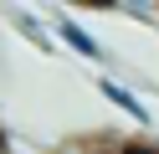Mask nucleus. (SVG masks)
Masks as SVG:
<instances>
[{"label": "nucleus", "instance_id": "nucleus-2", "mask_svg": "<svg viewBox=\"0 0 159 154\" xmlns=\"http://www.w3.org/2000/svg\"><path fill=\"white\" fill-rule=\"evenodd\" d=\"M98 92H103V98L113 103L118 113H128V118H134L139 128H154V113L144 108V98H139L134 87H123V82H113V77H98Z\"/></svg>", "mask_w": 159, "mask_h": 154}, {"label": "nucleus", "instance_id": "nucleus-1", "mask_svg": "<svg viewBox=\"0 0 159 154\" xmlns=\"http://www.w3.org/2000/svg\"><path fill=\"white\" fill-rule=\"evenodd\" d=\"M52 31H57V41H62L67 51H77V57H82V62H108V51H103V41H98V36H93V31H87V26H77L72 16H57V21H52Z\"/></svg>", "mask_w": 159, "mask_h": 154}, {"label": "nucleus", "instance_id": "nucleus-6", "mask_svg": "<svg viewBox=\"0 0 159 154\" xmlns=\"http://www.w3.org/2000/svg\"><path fill=\"white\" fill-rule=\"evenodd\" d=\"M0 154H5V149H0Z\"/></svg>", "mask_w": 159, "mask_h": 154}, {"label": "nucleus", "instance_id": "nucleus-4", "mask_svg": "<svg viewBox=\"0 0 159 154\" xmlns=\"http://www.w3.org/2000/svg\"><path fill=\"white\" fill-rule=\"evenodd\" d=\"M82 154H134V144H98V149H82Z\"/></svg>", "mask_w": 159, "mask_h": 154}, {"label": "nucleus", "instance_id": "nucleus-3", "mask_svg": "<svg viewBox=\"0 0 159 154\" xmlns=\"http://www.w3.org/2000/svg\"><path fill=\"white\" fill-rule=\"evenodd\" d=\"M11 21H16V31H21L31 46H41V51H52V31L41 26V21L31 16V10H11Z\"/></svg>", "mask_w": 159, "mask_h": 154}, {"label": "nucleus", "instance_id": "nucleus-5", "mask_svg": "<svg viewBox=\"0 0 159 154\" xmlns=\"http://www.w3.org/2000/svg\"><path fill=\"white\" fill-rule=\"evenodd\" d=\"M0 149H5V139H0Z\"/></svg>", "mask_w": 159, "mask_h": 154}]
</instances>
